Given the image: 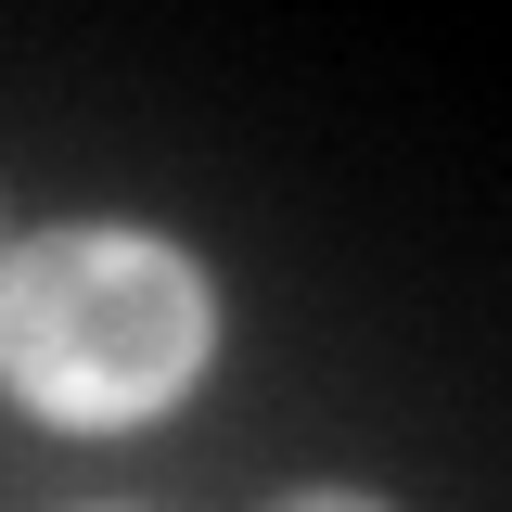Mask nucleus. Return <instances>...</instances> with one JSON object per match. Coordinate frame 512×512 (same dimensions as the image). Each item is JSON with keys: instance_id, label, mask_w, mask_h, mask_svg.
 <instances>
[{"instance_id": "obj_1", "label": "nucleus", "mask_w": 512, "mask_h": 512, "mask_svg": "<svg viewBox=\"0 0 512 512\" xmlns=\"http://www.w3.org/2000/svg\"><path fill=\"white\" fill-rule=\"evenodd\" d=\"M231 346V295L218 256L167 231V218H26L0 244V410L26 436L64 448H116L180 423L205 372Z\"/></svg>"}, {"instance_id": "obj_2", "label": "nucleus", "mask_w": 512, "mask_h": 512, "mask_svg": "<svg viewBox=\"0 0 512 512\" xmlns=\"http://www.w3.org/2000/svg\"><path fill=\"white\" fill-rule=\"evenodd\" d=\"M256 512H410V500H384V487H359V474H295L282 500H256Z\"/></svg>"}, {"instance_id": "obj_3", "label": "nucleus", "mask_w": 512, "mask_h": 512, "mask_svg": "<svg viewBox=\"0 0 512 512\" xmlns=\"http://www.w3.org/2000/svg\"><path fill=\"white\" fill-rule=\"evenodd\" d=\"M64 512H141V500H64Z\"/></svg>"}, {"instance_id": "obj_4", "label": "nucleus", "mask_w": 512, "mask_h": 512, "mask_svg": "<svg viewBox=\"0 0 512 512\" xmlns=\"http://www.w3.org/2000/svg\"><path fill=\"white\" fill-rule=\"evenodd\" d=\"M13 231H26V218H13V192H0V244H13Z\"/></svg>"}]
</instances>
